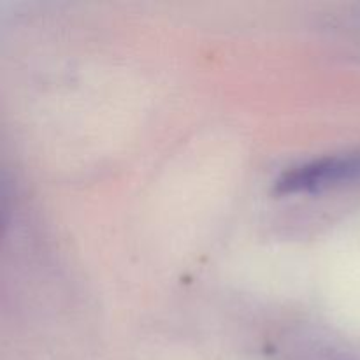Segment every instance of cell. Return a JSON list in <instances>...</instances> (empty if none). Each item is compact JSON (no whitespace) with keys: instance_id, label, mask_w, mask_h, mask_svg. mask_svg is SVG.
<instances>
[{"instance_id":"6da1fadb","label":"cell","mask_w":360,"mask_h":360,"mask_svg":"<svg viewBox=\"0 0 360 360\" xmlns=\"http://www.w3.org/2000/svg\"><path fill=\"white\" fill-rule=\"evenodd\" d=\"M359 176L360 155L327 157L287 171L278 179L276 190L281 193L319 190L348 181V179H355Z\"/></svg>"}]
</instances>
